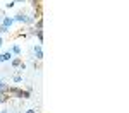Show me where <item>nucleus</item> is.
I'll return each instance as SVG.
<instances>
[{
	"label": "nucleus",
	"mask_w": 129,
	"mask_h": 113,
	"mask_svg": "<svg viewBox=\"0 0 129 113\" xmlns=\"http://www.w3.org/2000/svg\"><path fill=\"white\" fill-rule=\"evenodd\" d=\"M0 33H2V34L9 33V28H7V26H0Z\"/></svg>",
	"instance_id": "nucleus-13"
},
{
	"label": "nucleus",
	"mask_w": 129,
	"mask_h": 113,
	"mask_svg": "<svg viewBox=\"0 0 129 113\" xmlns=\"http://www.w3.org/2000/svg\"><path fill=\"white\" fill-rule=\"evenodd\" d=\"M10 51H12V55L19 57V55H21V46H19V45H14V46L10 48Z\"/></svg>",
	"instance_id": "nucleus-7"
},
{
	"label": "nucleus",
	"mask_w": 129,
	"mask_h": 113,
	"mask_svg": "<svg viewBox=\"0 0 129 113\" xmlns=\"http://www.w3.org/2000/svg\"><path fill=\"white\" fill-rule=\"evenodd\" d=\"M12 24H14V17H4V19H2V26H7L9 29H10Z\"/></svg>",
	"instance_id": "nucleus-5"
},
{
	"label": "nucleus",
	"mask_w": 129,
	"mask_h": 113,
	"mask_svg": "<svg viewBox=\"0 0 129 113\" xmlns=\"http://www.w3.org/2000/svg\"><path fill=\"white\" fill-rule=\"evenodd\" d=\"M9 94H5V92H0V104H2V103H7L9 101Z\"/></svg>",
	"instance_id": "nucleus-8"
},
{
	"label": "nucleus",
	"mask_w": 129,
	"mask_h": 113,
	"mask_svg": "<svg viewBox=\"0 0 129 113\" xmlns=\"http://www.w3.org/2000/svg\"><path fill=\"white\" fill-rule=\"evenodd\" d=\"M35 34H36V38H38V45L43 43V31H35Z\"/></svg>",
	"instance_id": "nucleus-9"
},
{
	"label": "nucleus",
	"mask_w": 129,
	"mask_h": 113,
	"mask_svg": "<svg viewBox=\"0 0 129 113\" xmlns=\"http://www.w3.org/2000/svg\"><path fill=\"white\" fill-rule=\"evenodd\" d=\"M26 17H28V16H26L24 12H19V14H16L14 22H22V24H24V22H26Z\"/></svg>",
	"instance_id": "nucleus-3"
},
{
	"label": "nucleus",
	"mask_w": 129,
	"mask_h": 113,
	"mask_svg": "<svg viewBox=\"0 0 129 113\" xmlns=\"http://www.w3.org/2000/svg\"><path fill=\"white\" fill-rule=\"evenodd\" d=\"M21 63H22V58H21V57H14V58L10 60V65H12L14 69H19Z\"/></svg>",
	"instance_id": "nucleus-4"
},
{
	"label": "nucleus",
	"mask_w": 129,
	"mask_h": 113,
	"mask_svg": "<svg viewBox=\"0 0 129 113\" xmlns=\"http://www.w3.org/2000/svg\"><path fill=\"white\" fill-rule=\"evenodd\" d=\"M33 58H36L38 62L43 60V50H41V45H36V46L33 48Z\"/></svg>",
	"instance_id": "nucleus-1"
},
{
	"label": "nucleus",
	"mask_w": 129,
	"mask_h": 113,
	"mask_svg": "<svg viewBox=\"0 0 129 113\" xmlns=\"http://www.w3.org/2000/svg\"><path fill=\"white\" fill-rule=\"evenodd\" d=\"M14 58V55H12V51H4L2 55H0V63H5V62H10Z\"/></svg>",
	"instance_id": "nucleus-2"
},
{
	"label": "nucleus",
	"mask_w": 129,
	"mask_h": 113,
	"mask_svg": "<svg viewBox=\"0 0 129 113\" xmlns=\"http://www.w3.org/2000/svg\"><path fill=\"white\" fill-rule=\"evenodd\" d=\"M0 16H2V14H0Z\"/></svg>",
	"instance_id": "nucleus-17"
},
{
	"label": "nucleus",
	"mask_w": 129,
	"mask_h": 113,
	"mask_svg": "<svg viewBox=\"0 0 129 113\" xmlns=\"http://www.w3.org/2000/svg\"><path fill=\"white\" fill-rule=\"evenodd\" d=\"M35 21H36V17H35V16H28V17H26V22H24V24H33Z\"/></svg>",
	"instance_id": "nucleus-11"
},
{
	"label": "nucleus",
	"mask_w": 129,
	"mask_h": 113,
	"mask_svg": "<svg viewBox=\"0 0 129 113\" xmlns=\"http://www.w3.org/2000/svg\"><path fill=\"white\" fill-rule=\"evenodd\" d=\"M24 0H14V4H22Z\"/></svg>",
	"instance_id": "nucleus-15"
},
{
	"label": "nucleus",
	"mask_w": 129,
	"mask_h": 113,
	"mask_svg": "<svg viewBox=\"0 0 129 113\" xmlns=\"http://www.w3.org/2000/svg\"><path fill=\"white\" fill-rule=\"evenodd\" d=\"M24 113H36V108H29V110H26Z\"/></svg>",
	"instance_id": "nucleus-14"
},
{
	"label": "nucleus",
	"mask_w": 129,
	"mask_h": 113,
	"mask_svg": "<svg viewBox=\"0 0 129 113\" xmlns=\"http://www.w3.org/2000/svg\"><path fill=\"white\" fill-rule=\"evenodd\" d=\"M35 31H43V19H38V22H36V28H35Z\"/></svg>",
	"instance_id": "nucleus-10"
},
{
	"label": "nucleus",
	"mask_w": 129,
	"mask_h": 113,
	"mask_svg": "<svg viewBox=\"0 0 129 113\" xmlns=\"http://www.w3.org/2000/svg\"><path fill=\"white\" fill-rule=\"evenodd\" d=\"M12 81H14V82H22V75H14Z\"/></svg>",
	"instance_id": "nucleus-12"
},
{
	"label": "nucleus",
	"mask_w": 129,
	"mask_h": 113,
	"mask_svg": "<svg viewBox=\"0 0 129 113\" xmlns=\"http://www.w3.org/2000/svg\"><path fill=\"white\" fill-rule=\"evenodd\" d=\"M2 45H4V40H2V38H0V48H2Z\"/></svg>",
	"instance_id": "nucleus-16"
},
{
	"label": "nucleus",
	"mask_w": 129,
	"mask_h": 113,
	"mask_svg": "<svg viewBox=\"0 0 129 113\" xmlns=\"http://www.w3.org/2000/svg\"><path fill=\"white\" fill-rule=\"evenodd\" d=\"M9 84L5 81H0V92H5V94H9Z\"/></svg>",
	"instance_id": "nucleus-6"
}]
</instances>
